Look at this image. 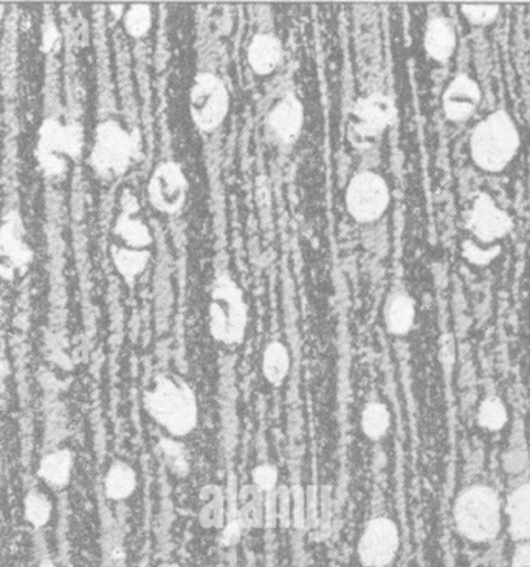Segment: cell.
I'll return each instance as SVG.
<instances>
[{"mask_svg":"<svg viewBox=\"0 0 530 567\" xmlns=\"http://www.w3.org/2000/svg\"><path fill=\"white\" fill-rule=\"evenodd\" d=\"M520 131L509 112L500 109L479 121L470 137V155L478 168L501 172L520 151Z\"/></svg>","mask_w":530,"mask_h":567,"instance_id":"obj_1","label":"cell"},{"mask_svg":"<svg viewBox=\"0 0 530 567\" xmlns=\"http://www.w3.org/2000/svg\"><path fill=\"white\" fill-rule=\"evenodd\" d=\"M86 146L83 124L78 121L62 123L59 118L49 117L42 121L36 137V162L47 179L64 176L69 162L83 155Z\"/></svg>","mask_w":530,"mask_h":567,"instance_id":"obj_2","label":"cell"},{"mask_svg":"<svg viewBox=\"0 0 530 567\" xmlns=\"http://www.w3.org/2000/svg\"><path fill=\"white\" fill-rule=\"evenodd\" d=\"M145 408L173 436H186L196 428L199 417L196 397L185 383L174 378H157L154 388L146 392Z\"/></svg>","mask_w":530,"mask_h":567,"instance_id":"obj_3","label":"cell"},{"mask_svg":"<svg viewBox=\"0 0 530 567\" xmlns=\"http://www.w3.org/2000/svg\"><path fill=\"white\" fill-rule=\"evenodd\" d=\"M137 140L117 120H104L95 128L89 162L93 174L104 182L120 179L134 162Z\"/></svg>","mask_w":530,"mask_h":567,"instance_id":"obj_4","label":"cell"},{"mask_svg":"<svg viewBox=\"0 0 530 567\" xmlns=\"http://www.w3.org/2000/svg\"><path fill=\"white\" fill-rule=\"evenodd\" d=\"M210 332L214 340L227 346L244 341L248 307L238 282L228 272L217 273L211 287Z\"/></svg>","mask_w":530,"mask_h":567,"instance_id":"obj_5","label":"cell"},{"mask_svg":"<svg viewBox=\"0 0 530 567\" xmlns=\"http://www.w3.org/2000/svg\"><path fill=\"white\" fill-rule=\"evenodd\" d=\"M396 114V104L386 93L372 92L358 98L349 110L346 124L351 145L357 149L372 148L394 123Z\"/></svg>","mask_w":530,"mask_h":567,"instance_id":"obj_6","label":"cell"},{"mask_svg":"<svg viewBox=\"0 0 530 567\" xmlns=\"http://www.w3.org/2000/svg\"><path fill=\"white\" fill-rule=\"evenodd\" d=\"M230 112V92L221 76L199 72L190 89V117L200 132L211 134L224 124Z\"/></svg>","mask_w":530,"mask_h":567,"instance_id":"obj_7","label":"cell"},{"mask_svg":"<svg viewBox=\"0 0 530 567\" xmlns=\"http://www.w3.org/2000/svg\"><path fill=\"white\" fill-rule=\"evenodd\" d=\"M389 202L391 189L379 172H357L346 186V210L358 224L377 222L388 210Z\"/></svg>","mask_w":530,"mask_h":567,"instance_id":"obj_8","label":"cell"},{"mask_svg":"<svg viewBox=\"0 0 530 567\" xmlns=\"http://www.w3.org/2000/svg\"><path fill=\"white\" fill-rule=\"evenodd\" d=\"M459 530L472 540H490L500 529V504L489 488H473L456 506Z\"/></svg>","mask_w":530,"mask_h":567,"instance_id":"obj_9","label":"cell"},{"mask_svg":"<svg viewBox=\"0 0 530 567\" xmlns=\"http://www.w3.org/2000/svg\"><path fill=\"white\" fill-rule=\"evenodd\" d=\"M35 251L28 241L27 228L18 210L0 220V279L14 281L30 270Z\"/></svg>","mask_w":530,"mask_h":567,"instance_id":"obj_10","label":"cell"},{"mask_svg":"<svg viewBox=\"0 0 530 567\" xmlns=\"http://www.w3.org/2000/svg\"><path fill=\"white\" fill-rule=\"evenodd\" d=\"M190 182L182 165L174 160L159 163L148 180V200L151 207L166 216H174L185 207Z\"/></svg>","mask_w":530,"mask_h":567,"instance_id":"obj_11","label":"cell"},{"mask_svg":"<svg viewBox=\"0 0 530 567\" xmlns=\"http://www.w3.org/2000/svg\"><path fill=\"white\" fill-rule=\"evenodd\" d=\"M467 228L482 244H493L506 238L513 227V220L506 210L500 208L490 194L482 193L473 200L467 214Z\"/></svg>","mask_w":530,"mask_h":567,"instance_id":"obj_12","label":"cell"},{"mask_svg":"<svg viewBox=\"0 0 530 567\" xmlns=\"http://www.w3.org/2000/svg\"><path fill=\"white\" fill-rule=\"evenodd\" d=\"M397 547L396 524L388 518L372 519L358 543V557L366 567H385L393 561Z\"/></svg>","mask_w":530,"mask_h":567,"instance_id":"obj_13","label":"cell"},{"mask_svg":"<svg viewBox=\"0 0 530 567\" xmlns=\"http://www.w3.org/2000/svg\"><path fill=\"white\" fill-rule=\"evenodd\" d=\"M265 124L276 143L283 146L295 145L304 128V106L295 93L279 98L269 110Z\"/></svg>","mask_w":530,"mask_h":567,"instance_id":"obj_14","label":"cell"},{"mask_svg":"<svg viewBox=\"0 0 530 567\" xmlns=\"http://www.w3.org/2000/svg\"><path fill=\"white\" fill-rule=\"evenodd\" d=\"M481 100L479 84L467 73H459L442 93V110L447 120L464 123L475 115Z\"/></svg>","mask_w":530,"mask_h":567,"instance_id":"obj_15","label":"cell"},{"mask_svg":"<svg viewBox=\"0 0 530 567\" xmlns=\"http://www.w3.org/2000/svg\"><path fill=\"white\" fill-rule=\"evenodd\" d=\"M284 47L278 36L269 31H259L250 39L247 47L248 66L256 75H272L283 62Z\"/></svg>","mask_w":530,"mask_h":567,"instance_id":"obj_16","label":"cell"},{"mask_svg":"<svg viewBox=\"0 0 530 567\" xmlns=\"http://www.w3.org/2000/svg\"><path fill=\"white\" fill-rule=\"evenodd\" d=\"M114 236L124 247L143 250L154 242L151 228L145 224V220L137 216V207L132 197H129V205L124 203L120 216L115 220Z\"/></svg>","mask_w":530,"mask_h":567,"instance_id":"obj_17","label":"cell"},{"mask_svg":"<svg viewBox=\"0 0 530 567\" xmlns=\"http://www.w3.org/2000/svg\"><path fill=\"white\" fill-rule=\"evenodd\" d=\"M458 44L456 31L453 24L447 18L430 19L425 28L424 47L427 55L433 61L447 62L453 56Z\"/></svg>","mask_w":530,"mask_h":567,"instance_id":"obj_18","label":"cell"},{"mask_svg":"<svg viewBox=\"0 0 530 567\" xmlns=\"http://www.w3.org/2000/svg\"><path fill=\"white\" fill-rule=\"evenodd\" d=\"M111 258L118 275L128 284H132L148 267L149 261H151V251L143 250V248L114 245L111 250Z\"/></svg>","mask_w":530,"mask_h":567,"instance_id":"obj_19","label":"cell"},{"mask_svg":"<svg viewBox=\"0 0 530 567\" xmlns=\"http://www.w3.org/2000/svg\"><path fill=\"white\" fill-rule=\"evenodd\" d=\"M73 470V454L69 450H55L45 454L39 464L38 475L50 487H66L70 482Z\"/></svg>","mask_w":530,"mask_h":567,"instance_id":"obj_20","label":"cell"},{"mask_svg":"<svg viewBox=\"0 0 530 567\" xmlns=\"http://www.w3.org/2000/svg\"><path fill=\"white\" fill-rule=\"evenodd\" d=\"M416 318V306L407 293H396L389 298L385 307L386 329L393 335H405L410 332Z\"/></svg>","mask_w":530,"mask_h":567,"instance_id":"obj_21","label":"cell"},{"mask_svg":"<svg viewBox=\"0 0 530 567\" xmlns=\"http://www.w3.org/2000/svg\"><path fill=\"white\" fill-rule=\"evenodd\" d=\"M137 488V475L131 465L115 462L104 479V492L112 501L128 499Z\"/></svg>","mask_w":530,"mask_h":567,"instance_id":"obj_22","label":"cell"},{"mask_svg":"<svg viewBox=\"0 0 530 567\" xmlns=\"http://www.w3.org/2000/svg\"><path fill=\"white\" fill-rule=\"evenodd\" d=\"M290 355L281 341H272L262 355V372L272 385H281L289 374Z\"/></svg>","mask_w":530,"mask_h":567,"instance_id":"obj_23","label":"cell"},{"mask_svg":"<svg viewBox=\"0 0 530 567\" xmlns=\"http://www.w3.org/2000/svg\"><path fill=\"white\" fill-rule=\"evenodd\" d=\"M509 513L513 537H530V485L520 488L510 498Z\"/></svg>","mask_w":530,"mask_h":567,"instance_id":"obj_24","label":"cell"},{"mask_svg":"<svg viewBox=\"0 0 530 567\" xmlns=\"http://www.w3.org/2000/svg\"><path fill=\"white\" fill-rule=\"evenodd\" d=\"M154 22L151 5L134 4L124 10L123 27L128 36L134 39H142L148 35Z\"/></svg>","mask_w":530,"mask_h":567,"instance_id":"obj_25","label":"cell"},{"mask_svg":"<svg viewBox=\"0 0 530 567\" xmlns=\"http://www.w3.org/2000/svg\"><path fill=\"white\" fill-rule=\"evenodd\" d=\"M24 516L31 526L41 529L52 516V502L44 493L33 490L25 496Z\"/></svg>","mask_w":530,"mask_h":567,"instance_id":"obj_26","label":"cell"},{"mask_svg":"<svg viewBox=\"0 0 530 567\" xmlns=\"http://www.w3.org/2000/svg\"><path fill=\"white\" fill-rule=\"evenodd\" d=\"M389 428V413L382 403H369L362 414V430L369 439H380Z\"/></svg>","mask_w":530,"mask_h":567,"instance_id":"obj_27","label":"cell"},{"mask_svg":"<svg viewBox=\"0 0 530 567\" xmlns=\"http://www.w3.org/2000/svg\"><path fill=\"white\" fill-rule=\"evenodd\" d=\"M464 18L472 25H490L500 14V5L464 4L461 7Z\"/></svg>","mask_w":530,"mask_h":567,"instance_id":"obj_28","label":"cell"},{"mask_svg":"<svg viewBox=\"0 0 530 567\" xmlns=\"http://www.w3.org/2000/svg\"><path fill=\"white\" fill-rule=\"evenodd\" d=\"M479 420L489 430H500L506 423V409L500 400H487L479 411Z\"/></svg>","mask_w":530,"mask_h":567,"instance_id":"obj_29","label":"cell"},{"mask_svg":"<svg viewBox=\"0 0 530 567\" xmlns=\"http://www.w3.org/2000/svg\"><path fill=\"white\" fill-rule=\"evenodd\" d=\"M162 453L169 467L173 468L179 475H185L188 471V461H186V454L182 445L177 444L174 440H163Z\"/></svg>","mask_w":530,"mask_h":567,"instance_id":"obj_30","label":"cell"},{"mask_svg":"<svg viewBox=\"0 0 530 567\" xmlns=\"http://www.w3.org/2000/svg\"><path fill=\"white\" fill-rule=\"evenodd\" d=\"M498 253H500L498 245L493 248H482L481 245L475 244V242L467 241L464 244L465 258L475 265L489 264L490 261H493L498 256Z\"/></svg>","mask_w":530,"mask_h":567,"instance_id":"obj_31","label":"cell"},{"mask_svg":"<svg viewBox=\"0 0 530 567\" xmlns=\"http://www.w3.org/2000/svg\"><path fill=\"white\" fill-rule=\"evenodd\" d=\"M253 482L259 490L269 492L278 482V471L272 465H259L253 470Z\"/></svg>","mask_w":530,"mask_h":567,"instance_id":"obj_32","label":"cell"},{"mask_svg":"<svg viewBox=\"0 0 530 567\" xmlns=\"http://www.w3.org/2000/svg\"><path fill=\"white\" fill-rule=\"evenodd\" d=\"M58 31L55 30V28H52V30L49 31H45L44 36H42V39H44V42H42V47H44V50H52L53 47H55L56 41H58Z\"/></svg>","mask_w":530,"mask_h":567,"instance_id":"obj_33","label":"cell"},{"mask_svg":"<svg viewBox=\"0 0 530 567\" xmlns=\"http://www.w3.org/2000/svg\"><path fill=\"white\" fill-rule=\"evenodd\" d=\"M518 566H530V547L518 549L517 557H515V567Z\"/></svg>","mask_w":530,"mask_h":567,"instance_id":"obj_34","label":"cell"},{"mask_svg":"<svg viewBox=\"0 0 530 567\" xmlns=\"http://www.w3.org/2000/svg\"><path fill=\"white\" fill-rule=\"evenodd\" d=\"M5 13H7V7L4 4H0V22L4 21Z\"/></svg>","mask_w":530,"mask_h":567,"instance_id":"obj_35","label":"cell"},{"mask_svg":"<svg viewBox=\"0 0 530 567\" xmlns=\"http://www.w3.org/2000/svg\"><path fill=\"white\" fill-rule=\"evenodd\" d=\"M39 567H56V566H55V564L52 563V561L44 560V561H42L41 564H39Z\"/></svg>","mask_w":530,"mask_h":567,"instance_id":"obj_36","label":"cell"},{"mask_svg":"<svg viewBox=\"0 0 530 567\" xmlns=\"http://www.w3.org/2000/svg\"><path fill=\"white\" fill-rule=\"evenodd\" d=\"M162 567H177V566H174V564H166V566H162Z\"/></svg>","mask_w":530,"mask_h":567,"instance_id":"obj_37","label":"cell"}]
</instances>
